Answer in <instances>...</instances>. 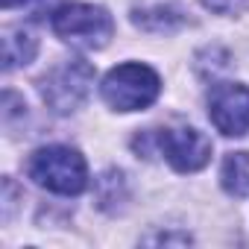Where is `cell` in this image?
<instances>
[{
  "mask_svg": "<svg viewBox=\"0 0 249 249\" xmlns=\"http://www.w3.org/2000/svg\"><path fill=\"white\" fill-rule=\"evenodd\" d=\"M94 82V68L82 59L62 62L41 79V97L56 114H68L82 106Z\"/></svg>",
  "mask_w": 249,
  "mask_h": 249,
  "instance_id": "obj_4",
  "label": "cell"
},
{
  "mask_svg": "<svg viewBox=\"0 0 249 249\" xmlns=\"http://www.w3.org/2000/svg\"><path fill=\"white\" fill-rule=\"evenodd\" d=\"M53 30L59 38L85 47V50H100L108 44L114 33V21L103 6L94 3H65L53 12Z\"/></svg>",
  "mask_w": 249,
  "mask_h": 249,
  "instance_id": "obj_3",
  "label": "cell"
},
{
  "mask_svg": "<svg viewBox=\"0 0 249 249\" xmlns=\"http://www.w3.org/2000/svg\"><path fill=\"white\" fill-rule=\"evenodd\" d=\"M27 173H30V179L36 185H41V188H47L53 194H62V196H76L88 185L85 159L76 150L62 147V144L36 150L30 156Z\"/></svg>",
  "mask_w": 249,
  "mask_h": 249,
  "instance_id": "obj_1",
  "label": "cell"
},
{
  "mask_svg": "<svg viewBox=\"0 0 249 249\" xmlns=\"http://www.w3.org/2000/svg\"><path fill=\"white\" fill-rule=\"evenodd\" d=\"M100 91L111 108L138 111V108H147L156 103V97L161 91V79L153 68L138 65V62H126V65H117L106 73Z\"/></svg>",
  "mask_w": 249,
  "mask_h": 249,
  "instance_id": "obj_2",
  "label": "cell"
},
{
  "mask_svg": "<svg viewBox=\"0 0 249 249\" xmlns=\"http://www.w3.org/2000/svg\"><path fill=\"white\" fill-rule=\"evenodd\" d=\"M36 50H38V41L33 33H27L24 27L21 30H9L3 36V68L12 71L18 65H30L36 59Z\"/></svg>",
  "mask_w": 249,
  "mask_h": 249,
  "instance_id": "obj_7",
  "label": "cell"
},
{
  "mask_svg": "<svg viewBox=\"0 0 249 249\" xmlns=\"http://www.w3.org/2000/svg\"><path fill=\"white\" fill-rule=\"evenodd\" d=\"M208 117L226 138L249 132V88L240 82H217L208 91Z\"/></svg>",
  "mask_w": 249,
  "mask_h": 249,
  "instance_id": "obj_6",
  "label": "cell"
},
{
  "mask_svg": "<svg viewBox=\"0 0 249 249\" xmlns=\"http://www.w3.org/2000/svg\"><path fill=\"white\" fill-rule=\"evenodd\" d=\"M246 3H249V0H202V6L211 9V12H217V15H234Z\"/></svg>",
  "mask_w": 249,
  "mask_h": 249,
  "instance_id": "obj_9",
  "label": "cell"
},
{
  "mask_svg": "<svg viewBox=\"0 0 249 249\" xmlns=\"http://www.w3.org/2000/svg\"><path fill=\"white\" fill-rule=\"evenodd\" d=\"M220 185L231 196L249 194V153H229L220 167Z\"/></svg>",
  "mask_w": 249,
  "mask_h": 249,
  "instance_id": "obj_8",
  "label": "cell"
},
{
  "mask_svg": "<svg viewBox=\"0 0 249 249\" xmlns=\"http://www.w3.org/2000/svg\"><path fill=\"white\" fill-rule=\"evenodd\" d=\"M153 144L170 161V167L179 173H194V170L205 167L211 159V141L194 126L159 129V132H153Z\"/></svg>",
  "mask_w": 249,
  "mask_h": 249,
  "instance_id": "obj_5",
  "label": "cell"
}]
</instances>
